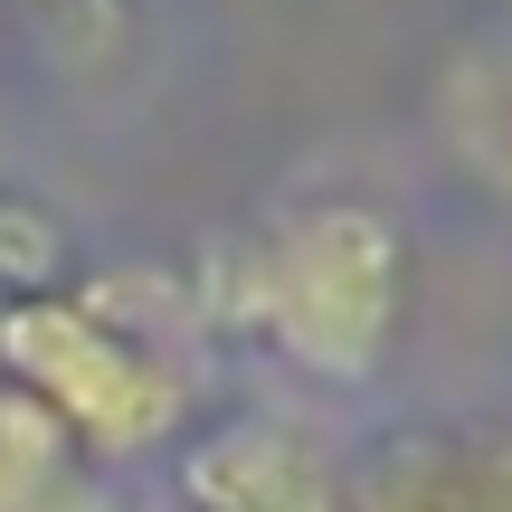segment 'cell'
Segmentation results:
<instances>
[{
  "instance_id": "1",
  "label": "cell",
  "mask_w": 512,
  "mask_h": 512,
  "mask_svg": "<svg viewBox=\"0 0 512 512\" xmlns=\"http://www.w3.org/2000/svg\"><path fill=\"white\" fill-rule=\"evenodd\" d=\"M200 323L256 332L285 370L361 389L389 370L408 323V228L380 200H285L200 266Z\"/></svg>"
},
{
  "instance_id": "2",
  "label": "cell",
  "mask_w": 512,
  "mask_h": 512,
  "mask_svg": "<svg viewBox=\"0 0 512 512\" xmlns=\"http://www.w3.org/2000/svg\"><path fill=\"white\" fill-rule=\"evenodd\" d=\"M0 380L29 389L95 465H133L190 427V361L114 332L67 285L0 304Z\"/></svg>"
},
{
  "instance_id": "3",
  "label": "cell",
  "mask_w": 512,
  "mask_h": 512,
  "mask_svg": "<svg viewBox=\"0 0 512 512\" xmlns=\"http://www.w3.org/2000/svg\"><path fill=\"white\" fill-rule=\"evenodd\" d=\"M342 512H512V418H408L342 456Z\"/></svg>"
},
{
  "instance_id": "4",
  "label": "cell",
  "mask_w": 512,
  "mask_h": 512,
  "mask_svg": "<svg viewBox=\"0 0 512 512\" xmlns=\"http://www.w3.org/2000/svg\"><path fill=\"white\" fill-rule=\"evenodd\" d=\"M190 512H342V446L304 418H219L181 446Z\"/></svg>"
},
{
  "instance_id": "5",
  "label": "cell",
  "mask_w": 512,
  "mask_h": 512,
  "mask_svg": "<svg viewBox=\"0 0 512 512\" xmlns=\"http://www.w3.org/2000/svg\"><path fill=\"white\" fill-rule=\"evenodd\" d=\"M0 512H124L114 503V465H95L10 380H0Z\"/></svg>"
},
{
  "instance_id": "6",
  "label": "cell",
  "mask_w": 512,
  "mask_h": 512,
  "mask_svg": "<svg viewBox=\"0 0 512 512\" xmlns=\"http://www.w3.org/2000/svg\"><path fill=\"white\" fill-rule=\"evenodd\" d=\"M437 133L494 200H512V38H475L437 76Z\"/></svg>"
},
{
  "instance_id": "7",
  "label": "cell",
  "mask_w": 512,
  "mask_h": 512,
  "mask_svg": "<svg viewBox=\"0 0 512 512\" xmlns=\"http://www.w3.org/2000/svg\"><path fill=\"white\" fill-rule=\"evenodd\" d=\"M57 285H67V228H57L38 200L0 190V304H19V294H57Z\"/></svg>"
}]
</instances>
